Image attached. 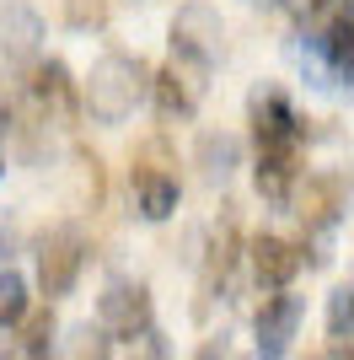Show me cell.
Segmentation results:
<instances>
[{"label": "cell", "mask_w": 354, "mask_h": 360, "mask_svg": "<svg viewBox=\"0 0 354 360\" xmlns=\"http://www.w3.org/2000/svg\"><path fill=\"white\" fill-rule=\"evenodd\" d=\"M150 91V70L140 54H124V49H107L103 60L91 65L86 86H81V103L97 124H124L134 108L145 103Z\"/></svg>", "instance_id": "obj_1"}, {"label": "cell", "mask_w": 354, "mask_h": 360, "mask_svg": "<svg viewBox=\"0 0 354 360\" xmlns=\"http://www.w3.org/2000/svg\"><path fill=\"white\" fill-rule=\"evenodd\" d=\"M221 49H225V22L209 0L177 6V16H172V60L177 65H188L193 75H204L209 65L221 60Z\"/></svg>", "instance_id": "obj_2"}, {"label": "cell", "mask_w": 354, "mask_h": 360, "mask_svg": "<svg viewBox=\"0 0 354 360\" xmlns=\"http://www.w3.org/2000/svg\"><path fill=\"white\" fill-rule=\"evenodd\" d=\"M97 333L118 339V345H140L145 333H156V307H150V290L140 280H113L97 301Z\"/></svg>", "instance_id": "obj_3"}, {"label": "cell", "mask_w": 354, "mask_h": 360, "mask_svg": "<svg viewBox=\"0 0 354 360\" xmlns=\"http://www.w3.org/2000/svg\"><path fill=\"white\" fill-rule=\"evenodd\" d=\"M81 269H86V237L75 226H48L44 237H38V290L48 301L70 296Z\"/></svg>", "instance_id": "obj_4"}, {"label": "cell", "mask_w": 354, "mask_h": 360, "mask_svg": "<svg viewBox=\"0 0 354 360\" xmlns=\"http://www.w3.org/2000/svg\"><path fill=\"white\" fill-rule=\"evenodd\" d=\"M247 124L258 150H280V156H295L301 150V119H295L290 97L280 86H258L247 97Z\"/></svg>", "instance_id": "obj_5"}, {"label": "cell", "mask_w": 354, "mask_h": 360, "mask_svg": "<svg viewBox=\"0 0 354 360\" xmlns=\"http://www.w3.org/2000/svg\"><path fill=\"white\" fill-rule=\"evenodd\" d=\"M311 75H317L311 86H333V81L354 75V16L349 11L317 22V32H311Z\"/></svg>", "instance_id": "obj_6"}, {"label": "cell", "mask_w": 354, "mask_h": 360, "mask_svg": "<svg viewBox=\"0 0 354 360\" xmlns=\"http://www.w3.org/2000/svg\"><path fill=\"white\" fill-rule=\"evenodd\" d=\"M295 328H301V296H290V290L263 296V307H258V317H252V333H258V360H284V355H290Z\"/></svg>", "instance_id": "obj_7"}, {"label": "cell", "mask_w": 354, "mask_h": 360, "mask_svg": "<svg viewBox=\"0 0 354 360\" xmlns=\"http://www.w3.org/2000/svg\"><path fill=\"white\" fill-rule=\"evenodd\" d=\"M247 264H252V280H258V290H290V280L301 274V264H306V253L295 248V242H284V237H252L247 242Z\"/></svg>", "instance_id": "obj_8"}, {"label": "cell", "mask_w": 354, "mask_h": 360, "mask_svg": "<svg viewBox=\"0 0 354 360\" xmlns=\"http://www.w3.org/2000/svg\"><path fill=\"white\" fill-rule=\"evenodd\" d=\"M27 103L38 108V119H70L75 113V81L65 60H38L27 75Z\"/></svg>", "instance_id": "obj_9"}, {"label": "cell", "mask_w": 354, "mask_h": 360, "mask_svg": "<svg viewBox=\"0 0 354 360\" xmlns=\"http://www.w3.org/2000/svg\"><path fill=\"white\" fill-rule=\"evenodd\" d=\"M150 97H156V113H162L166 124H183V119L199 113V81H193L188 70H177V65L150 75Z\"/></svg>", "instance_id": "obj_10"}, {"label": "cell", "mask_w": 354, "mask_h": 360, "mask_svg": "<svg viewBox=\"0 0 354 360\" xmlns=\"http://www.w3.org/2000/svg\"><path fill=\"white\" fill-rule=\"evenodd\" d=\"M177 199H183V188H177L172 172L134 162V205H140V215H145V221H166V215L177 210Z\"/></svg>", "instance_id": "obj_11"}, {"label": "cell", "mask_w": 354, "mask_h": 360, "mask_svg": "<svg viewBox=\"0 0 354 360\" xmlns=\"http://www.w3.org/2000/svg\"><path fill=\"white\" fill-rule=\"evenodd\" d=\"M0 44H6V65H27L38 60V49H44V16L32 11V6H6V22H0Z\"/></svg>", "instance_id": "obj_12"}, {"label": "cell", "mask_w": 354, "mask_h": 360, "mask_svg": "<svg viewBox=\"0 0 354 360\" xmlns=\"http://www.w3.org/2000/svg\"><path fill=\"white\" fill-rule=\"evenodd\" d=\"M290 210L306 221V231H327V226L339 221V183H333V178H306V183H295Z\"/></svg>", "instance_id": "obj_13"}, {"label": "cell", "mask_w": 354, "mask_h": 360, "mask_svg": "<svg viewBox=\"0 0 354 360\" xmlns=\"http://www.w3.org/2000/svg\"><path fill=\"white\" fill-rule=\"evenodd\" d=\"M252 178H258V194H263L268 205L290 210V194H295V183H301V167H295V156H280V150H258Z\"/></svg>", "instance_id": "obj_14"}, {"label": "cell", "mask_w": 354, "mask_h": 360, "mask_svg": "<svg viewBox=\"0 0 354 360\" xmlns=\"http://www.w3.org/2000/svg\"><path fill=\"white\" fill-rule=\"evenodd\" d=\"M236 248H242V231H236V215L225 210L221 226H215V242H209V258H204V296H215V285H225V280H231Z\"/></svg>", "instance_id": "obj_15"}, {"label": "cell", "mask_w": 354, "mask_h": 360, "mask_svg": "<svg viewBox=\"0 0 354 360\" xmlns=\"http://www.w3.org/2000/svg\"><path fill=\"white\" fill-rule=\"evenodd\" d=\"M242 167V140L225 135V129H209V135H199V172H204V183H225Z\"/></svg>", "instance_id": "obj_16"}, {"label": "cell", "mask_w": 354, "mask_h": 360, "mask_svg": "<svg viewBox=\"0 0 354 360\" xmlns=\"http://www.w3.org/2000/svg\"><path fill=\"white\" fill-rule=\"evenodd\" d=\"M54 307H38V312L22 317V360H54Z\"/></svg>", "instance_id": "obj_17"}, {"label": "cell", "mask_w": 354, "mask_h": 360, "mask_svg": "<svg viewBox=\"0 0 354 360\" xmlns=\"http://www.w3.org/2000/svg\"><path fill=\"white\" fill-rule=\"evenodd\" d=\"M27 280H22V274L16 269H0V333L6 328H16V323H22V317H27Z\"/></svg>", "instance_id": "obj_18"}, {"label": "cell", "mask_w": 354, "mask_h": 360, "mask_svg": "<svg viewBox=\"0 0 354 360\" xmlns=\"http://www.w3.org/2000/svg\"><path fill=\"white\" fill-rule=\"evenodd\" d=\"M327 333L333 339H354V285H339L333 296H327Z\"/></svg>", "instance_id": "obj_19"}, {"label": "cell", "mask_w": 354, "mask_h": 360, "mask_svg": "<svg viewBox=\"0 0 354 360\" xmlns=\"http://www.w3.org/2000/svg\"><path fill=\"white\" fill-rule=\"evenodd\" d=\"M75 178H81V199H86V210L103 205V162L91 156V150H75Z\"/></svg>", "instance_id": "obj_20"}, {"label": "cell", "mask_w": 354, "mask_h": 360, "mask_svg": "<svg viewBox=\"0 0 354 360\" xmlns=\"http://www.w3.org/2000/svg\"><path fill=\"white\" fill-rule=\"evenodd\" d=\"M59 6H65V22L75 32H91L107 22V0H59Z\"/></svg>", "instance_id": "obj_21"}, {"label": "cell", "mask_w": 354, "mask_h": 360, "mask_svg": "<svg viewBox=\"0 0 354 360\" xmlns=\"http://www.w3.org/2000/svg\"><path fill=\"white\" fill-rule=\"evenodd\" d=\"M193 360H225V339H204Z\"/></svg>", "instance_id": "obj_22"}, {"label": "cell", "mask_w": 354, "mask_h": 360, "mask_svg": "<svg viewBox=\"0 0 354 360\" xmlns=\"http://www.w3.org/2000/svg\"><path fill=\"white\" fill-rule=\"evenodd\" d=\"M311 360H354V355L343 345H333V349H322V355H311Z\"/></svg>", "instance_id": "obj_23"}, {"label": "cell", "mask_w": 354, "mask_h": 360, "mask_svg": "<svg viewBox=\"0 0 354 360\" xmlns=\"http://www.w3.org/2000/svg\"><path fill=\"white\" fill-rule=\"evenodd\" d=\"M11 253V231H6V226H0V258Z\"/></svg>", "instance_id": "obj_24"}, {"label": "cell", "mask_w": 354, "mask_h": 360, "mask_svg": "<svg viewBox=\"0 0 354 360\" xmlns=\"http://www.w3.org/2000/svg\"><path fill=\"white\" fill-rule=\"evenodd\" d=\"M0 360H11V355H0Z\"/></svg>", "instance_id": "obj_25"}, {"label": "cell", "mask_w": 354, "mask_h": 360, "mask_svg": "<svg viewBox=\"0 0 354 360\" xmlns=\"http://www.w3.org/2000/svg\"><path fill=\"white\" fill-rule=\"evenodd\" d=\"M0 172H6V167H0Z\"/></svg>", "instance_id": "obj_26"}]
</instances>
